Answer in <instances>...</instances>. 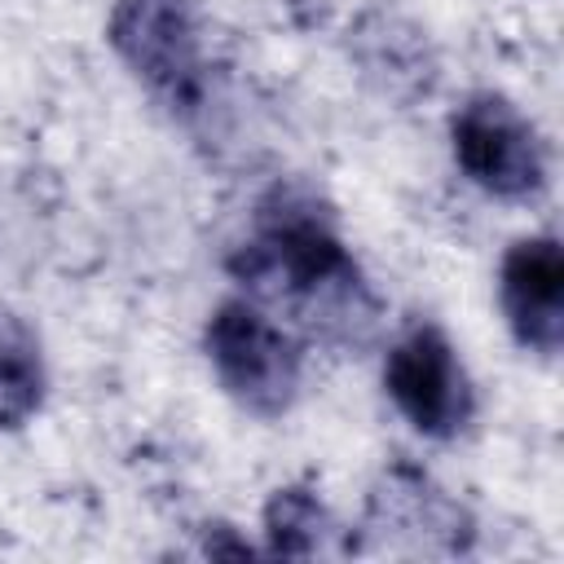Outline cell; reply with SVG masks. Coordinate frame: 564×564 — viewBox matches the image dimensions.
<instances>
[{
	"instance_id": "cell-6",
	"label": "cell",
	"mask_w": 564,
	"mask_h": 564,
	"mask_svg": "<svg viewBox=\"0 0 564 564\" xmlns=\"http://www.w3.org/2000/svg\"><path fill=\"white\" fill-rule=\"evenodd\" d=\"M498 304L520 348L555 357L564 344V251L551 234L507 247L498 269Z\"/></svg>"
},
{
	"instance_id": "cell-1",
	"label": "cell",
	"mask_w": 564,
	"mask_h": 564,
	"mask_svg": "<svg viewBox=\"0 0 564 564\" xmlns=\"http://www.w3.org/2000/svg\"><path fill=\"white\" fill-rule=\"evenodd\" d=\"M229 273L260 304L282 308L313 339L339 348H361L375 339L383 308L366 273L357 269L330 220L295 194L278 189L260 203L256 229L229 256Z\"/></svg>"
},
{
	"instance_id": "cell-7",
	"label": "cell",
	"mask_w": 564,
	"mask_h": 564,
	"mask_svg": "<svg viewBox=\"0 0 564 564\" xmlns=\"http://www.w3.org/2000/svg\"><path fill=\"white\" fill-rule=\"evenodd\" d=\"M44 348L35 326L0 304V432L26 427L44 405Z\"/></svg>"
},
{
	"instance_id": "cell-2",
	"label": "cell",
	"mask_w": 564,
	"mask_h": 564,
	"mask_svg": "<svg viewBox=\"0 0 564 564\" xmlns=\"http://www.w3.org/2000/svg\"><path fill=\"white\" fill-rule=\"evenodd\" d=\"M207 361L220 388L256 419H282L300 397L304 357L286 326L251 300H225L207 322Z\"/></svg>"
},
{
	"instance_id": "cell-8",
	"label": "cell",
	"mask_w": 564,
	"mask_h": 564,
	"mask_svg": "<svg viewBox=\"0 0 564 564\" xmlns=\"http://www.w3.org/2000/svg\"><path fill=\"white\" fill-rule=\"evenodd\" d=\"M330 533V516L317 502V494L286 485L264 507V538L273 555H317Z\"/></svg>"
},
{
	"instance_id": "cell-4",
	"label": "cell",
	"mask_w": 564,
	"mask_h": 564,
	"mask_svg": "<svg viewBox=\"0 0 564 564\" xmlns=\"http://www.w3.org/2000/svg\"><path fill=\"white\" fill-rule=\"evenodd\" d=\"M449 145L467 181L494 198H529L546 181L538 128L502 93H471L449 119Z\"/></svg>"
},
{
	"instance_id": "cell-5",
	"label": "cell",
	"mask_w": 564,
	"mask_h": 564,
	"mask_svg": "<svg viewBox=\"0 0 564 564\" xmlns=\"http://www.w3.org/2000/svg\"><path fill=\"white\" fill-rule=\"evenodd\" d=\"M383 388L405 423L432 441L458 436L476 414L471 379L449 344V335L432 322L410 326L383 361Z\"/></svg>"
},
{
	"instance_id": "cell-3",
	"label": "cell",
	"mask_w": 564,
	"mask_h": 564,
	"mask_svg": "<svg viewBox=\"0 0 564 564\" xmlns=\"http://www.w3.org/2000/svg\"><path fill=\"white\" fill-rule=\"evenodd\" d=\"M106 40L119 62L172 110H189L203 93V35L189 0H115Z\"/></svg>"
}]
</instances>
